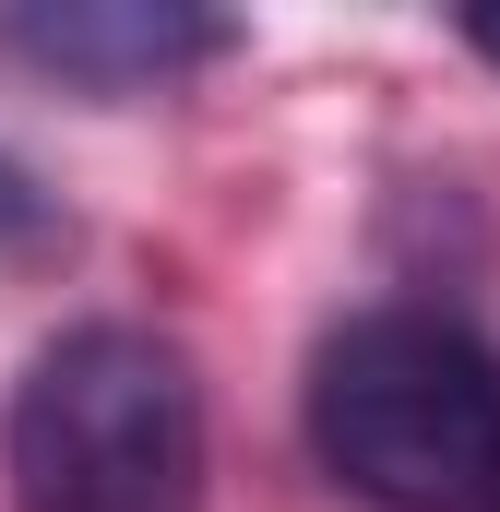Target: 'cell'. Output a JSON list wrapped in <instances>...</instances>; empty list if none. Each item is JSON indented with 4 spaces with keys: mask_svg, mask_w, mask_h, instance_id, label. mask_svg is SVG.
<instances>
[{
    "mask_svg": "<svg viewBox=\"0 0 500 512\" xmlns=\"http://www.w3.org/2000/svg\"><path fill=\"white\" fill-rule=\"evenodd\" d=\"M12 512H203V370L155 322H72L0 405Z\"/></svg>",
    "mask_w": 500,
    "mask_h": 512,
    "instance_id": "cell-1",
    "label": "cell"
},
{
    "mask_svg": "<svg viewBox=\"0 0 500 512\" xmlns=\"http://www.w3.org/2000/svg\"><path fill=\"white\" fill-rule=\"evenodd\" d=\"M310 453L370 512H500V358L441 310H358L310 358Z\"/></svg>",
    "mask_w": 500,
    "mask_h": 512,
    "instance_id": "cell-2",
    "label": "cell"
},
{
    "mask_svg": "<svg viewBox=\"0 0 500 512\" xmlns=\"http://www.w3.org/2000/svg\"><path fill=\"white\" fill-rule=\"evenodd\" d=\"M227 48H239V24L191 12V0H24V12H0V60L60 96H167V84L215 72Z\"/></svg>",
    "mask_w": 500,
    "mask_h": 512,
    "instance_id": "cell-3",
    "label": "cell"
},
{
    "mask_svg": "<svg viewBox=\"0 0 500 512\" xmlns=\"http://www.w3.org/2000/svg\"><path fill=\"white\" fill-rule=\"evenodd\" d=\"M48 227H60V215H48V191L0 155V251H24V239H48Z\"/></svg>",
    "mask_w": 500,
    "mask_h": 512,
    "instance_id": "cell-4",
    "label": "cell"
},
{
    "mask_svg": "<svg viewBox=\"0 0 500 512\" xmlns=\"http://www.w3.org/2000/svg\"><path fill=\"white\" fill-rule=\"evenodd\" d=\"M465 48H477V60L500 72V12H465Z\"/></svg>",
    "mask_w": 500,
    "mask_h": 512,
    "instance_id": "cell-5",
    "label": "cell"
}]
</instances>
